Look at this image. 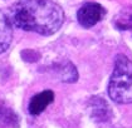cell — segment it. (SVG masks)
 <instances>
[{"mask_svg":"<svg viewBox=\"0 0 132 128\" xmlns=\"http://www.w3.org/2000/svg\"><path fill=\"white\" fill-rule=\"evenodd\" d=\"M11 25L40 35H52L64 21V11L52 0H19L9 9Z\"/></svg>","mask_w":132,"mask_h":128,"instance_id":"cell-1","label":"cell"},{"mask_svg":"<svg viewBox=\"0 0 132 128\" xmlns=\"http://www.w3.org/2000/svg\"><path fill=\"white\" fill-rule=\"evenodd\" d=\"M108 96L120 104L132 103V60L123 54L116 58L108 83Z\"/></svg>","mask_w":132,"mask_h":128,"instance_id":"cell-2","label":"cell"},{"mask_svg":"<svg viewBox=\"0 0 132 128\" xmlns=\"http://www.w3.org/2000/svg\"><path fill=\"white\" fill-rule=\"evenodd\" d=\"M106 15V9L98 3H86L77 13L78 23L84 28H91Z\"/></svg>","mask_w":132,"mask_h":128,"instance_id":"cell-3","label":"cell"},{"mask_svg":"<svg viewBox=\"0 0 132 128\" xmlns=\"http://www.w3.org/2000/svg\"><path fill=\"white\" fill-rule=\"evenodd\" d=\"M53 100H54V93L52 90H44L35 94L29 102V113L33 116L40 114Z\"/></svg>","mask_w":132,"mask_h":128,"instance_id":"cell-4","label":"cell"},{"mask_svg":"<svg viewBox=\"0 0 132 128\" xmlns=\"http://www.w3.org/2000/svg\"><path fill=\"white\" fill-rule=\"evenodd\" d=\"M13 40V25L9 18L0 11V54L6 52Z\"/></svg>","mask_w":132,"mask_h":128,"instance_id":"cell-5","label":"cell"},{"mask_svg":"<svg viewBox=\"0 0 132 128\" xmlns=\"http://www.w3.org/2000/svg\"><path fill=\"white\" fill-rule=\"evenodd\" d=\"M92 110H93V117H96L100 121H106L108 118L107 114L110 113V107H106V108L102 109V107H104L107 103L101 99L100 97H94V99H92Z\"/></svg>","mask_w":132,"mask_h":128,"instance_id":"cell-6","label":"cell"},{"mask_svg":"<svg viewBox=\"0 0 132 128\" xmlns=\"http://www.w3.org/2000/svg\"><path fill=\"white\" fill-rule=\"evenodd\" d=\"M116 25L118 29L132 31V9L123 10L116 18Z\"/></svg>","mask_w":132,"mask_h":128,"instance_id":"cell-7","label":"cell"},{"mask_svg":"<svg viewBox=\"0 0 132 128\" xmlns=\"http://www.w3.org/2000/svg\"><path fill=\"white\" fill-rule=\"evenodd\" d=\"M61 79L67 83H73L78 79V73H77L73 64L67 63V65L63 67V69L61 70Z\"/></svg>","mask_w":132,"mask_h":128,"instance_id":"cell-8","label":"cell"}]
</instances>
